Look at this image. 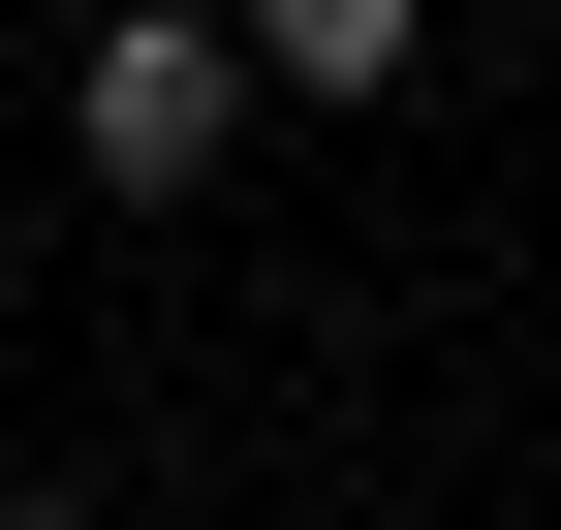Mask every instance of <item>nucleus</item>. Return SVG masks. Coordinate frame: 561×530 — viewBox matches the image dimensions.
<instances>
[{"mask_svg":"<svg viewBox=\"0 0 561 530\" xmlns=\"http://www.w3.org/2000/svg\"><path fill=\"white\" fill-rule=\"evenodd\" d=\"M62 157H94L125 219H187V187L250 157V32H219V0H125V32L62 62Z\"/></svg>","mask_w":561,"mask_h":530,"instance_id":"f257e3e1","label":"nucleus"},{"mask_svg":"<svg viewBox=\"0 0 561 530\" xmlns=\"http://www.w3.org/2000/svg\"><path fill=\"white\" fill-rule=\"evenodd\" d=\"M219 32H250V94H405L437 0H219Z\"/></svg>","mask_w":561,"mask_h":530,"instance_id":"f03ea898","label":"nucleus"},{"mask_svg":"<svg viewBox=\"0 0 561 530\" xmlns=\"http://www.w3.org/2000/svg\"><path fill=\"white\" fill-rule=\"evenodd\" d=\"M0 530H94V499H0Z\"/></svg>","mask_w":561,"mask_h":530,"instance_id":"7ed1b4c3","label":"nucleus"}]
</instances>
